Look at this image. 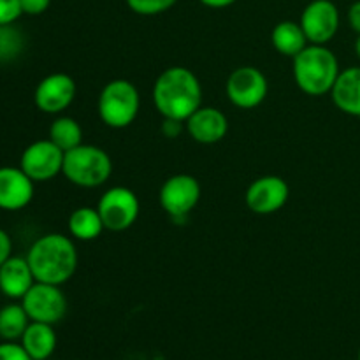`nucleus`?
I'll return each instance as SVG.
<instances>
[{
    "instance_id": "2eb2a0df",
    "label": "nucleus",
    "mask_w": 360,
    "mask_h": 360,
    "mask_svg": "<svg viewBox=\"0 0 360 360\" xmlns=\"http://www.w3.org/2000/svg\"><path fill=\"white\" fill-rule=\"evenodd\" d=\"M185 123L190 137L200 144L220 143L227 136L229 130L227 116L217 108H202L200 105Z\"/></svg>"
},
{
    "instance_id": "2f4dec72",
    "label": "nucleus",
    "mask_w": 360,
    "mask_h": 360,
    "mask_svg": "<svg viewBox=\"0 0 360 360\" xmlns=\"http://www.w3.org/2000/svg\"><path fill=\"white\" fill-rule=\"evenodd\" d=\"M355 53H357V56H359V60H360V35H359L357 42H355Z\"/></svg>"
},
{
    "instance_id": "f257e3e1",
    "label": "nucleus",
    "mask_w": 360,
    "mask_h": 360,
    "mask_svg": "<svg viewBox=\"0 0 360 360\" xmlns=\"http://www.w3.org/2000/svg\"><path fill=\"white\" fill-rule=\"evenodd\" d=\"M153 102L164 118L186 122L202 104V86L186 67H169L157 77Z\"/></svg>"
},
{
    "instance_id": "f03ea898",
    "label": "nucleus",
    "mask_w": 360,
    "mask_h": 360,
    "mask_svg": "<svg viewBox=\"0 0 360 360\" xmlns=\"http://www.w3.org/2000/svg\"><path fill=\"white\" fill-rule=\"evenodd\" d=\"M35 281L63 285L77 269V250L72 239L63 234L41 236L27 255Z\"/></svg>"
},
{
    "instance_id": "f3484780",
    "label": "nucleus",
    "mask_w": 360,
    "mask_h": 360,
    "mask_svg": "<svg viewBox=\"0 0 360 360\" xmlns=\"http://www.w3.org/2000/svg\"><path fill=\"white\" fill-rule=\"evenodd\" d=\"M330 97L340 111L360 118V67L341 70L330 90Z\"/></svg>"
},
{
    "instance_id": "f8f14e48",
    "label": "nucleus",
    "mask_w": 360,
    "mask_h": 360,
    "mask_svg": "<svg viewBox=\"0 0 360 360\" xmlns=\"http://www.w3.org/2000/svg\"><path fill=\"white\" fill-rule=\"evenodd\" d=\"M290 188L280 176H262L257 178L246 190V206L257 214H273L287 204Z\"/></svg>"
},
{
    "instance_id": "c85d7f7f",
    "label": "nucleus",
    "mask_w": 360,
    "mask_h": 360,
    "mask_svg": "<svg viewBox=\"0 0 360 360\" xmlns=\"http://www.w3.org/2000/svg\"><path fill=\"white\" fill-rule=\"evenodd\" d=\"M181 123L183 122H178V120L164 118V123H162V134H164L165 137H169V139H174V137H178L179 134H181Z\"/></svg>"
},
{
    "instance_id": "a878e982",
    "label": "nucleus",
    "mask_w": 360,
    "mask_h": 360,
    "mask_svg": "<svg viewBox=\"0 0 360 360\" xmlns=\"http://www.w3.org/2000/svg\"><path fill=\"white\" fill-rule=\"evenodd\" d=\"M0 360H32V357L25 352L21 343H16V341H2L0 343Z\"/></svg>"
},
{
    "instance_id": "39448f33",
    "label": "nucleus",
    "mask_w": 360,
    "mask_h": 360,
    "mask_svg": "<svg viewBox=\"0 0 360 360\" xmlns=\"http://www.w3.org/2000/svg\"><path fill=\"white\" fill-rule=\"evenodd\" d=\"M139 91L127 79L111 81L98 95V116L111 129L129 127L139 115Z\"/></svg>"
},
{
    "instance_id": "ddd939ff",
    "label": "nucleus",
    "mask_w": 360,
    "mask_h": 360,
    "mask_svg": "<svg viewBox=\"0 0 360 360\" xmlns=\"http://www.w3.org/2000/svg\"><path fill=\"white\" fill-rule=\"evenodd\" d=\"M76 98V81L63 72L46 76L37 84L34 94L35 105L39 111L48 115H60L65 111Z\"/></svg>"
},
{
    "instance_id": "b1692460",
    "label": "nucleus",
    "mask_w": 360,
    "mask_h": 360,
    "mask_svg": "<svg viewBox=\"0 0 360 360\" xmlns=\"http://www.w3.org/2000/svg\"><path fill=\"white\" fill-rule=\"evenodd\" d=\"M178 0H127V6L141 16H155L171 9Z\"/></svg>"
},
{
    "instance_id": "4468645a",
    "label": "nucleus",
    "mask_w": 360,
    "mask_h": 360,
    "mask_svg": "<svg viewBox=\"0 0 360 360\" xmlns=\"http://www.w3.org/2000/svg\"><path fill=\"white\" fill-rule=\"evenodd\" d=\"M34 199V181L21 167H0V210L20 211Z\"/></svg>"
},
{
    "instance_id": "9b49d317",
    "label": "nucleus",
    "mask_w": 360,
    "mask_h": 360,
    "mask_svg": "<svg viewBox=\"0 0 360 360\" xmlns=\"http://www.w3.org/2000/svg\"><path fill=\"white\" fill-rule=\"evenodd\" d=\"M299 23L309 44H327L340 28V11L333 0H313L304 7Z\"/></svg>"
},
{
    "instance_id": "423d86ee",
    "label": "nucleus",
    "mask_w": 360,
    "mask_h": 360,
    "mask_svg": "<svg viewBox=\"0 0 360 360\" xmlns=\"http://www.w3.org/2000/svg\"><path fill=\"white\" fill-rule=\"evenodd\" d=\"M139 199L125 186H112L98 200L97 211L108 231L122 232L136 224L139 217Z\"/></svg>"
},
{
    "instance_id": "20e7f679",
    "label": "nucleus",
    "mask_w": 360,
    "mask_h": 360,
    "mask_svg": "<svg viewBox=\"0 0 360 360\" xmlns=\"http://www.w3.org/2000/svg\"><path fill=\"white\" fill-rule=\"evenodd\" d=\"M111 157L102 148L94 144H79L65 151L62 174L74 185L95 188L104 185L111 178Z\"/></svg>"
},
{
    "instance_id": "cd10ccee",
    "label": "nucleus",
    "mask_w": 360,
    "mask_h": 360,
    "mask_svg": "<svg viewBox=\"0 0 360 360\" xmlns=\"http://www.w3.org/2000/svg\"><path fill=\"white\" fill-rule=\"evenodd\" d=\"M13 257V241L4 229H0V266Z\"/></svg>"
},
{
    "instance_id": "a211bd4d",
    "label": "nucleus",
    "mask_w": 360,
    "mask_h": 360,
    "mask_svg": "<svg viewBox=\"0 0 360 360\" xmlns=\"http://www.w3.org/2000/svg\"><path fill=\"white\" fill-rule=\"evenodd\" d=\"M20 343L32 360H48L56 350V333L49 323L30 322Z\"/></svg>"
},
{
    "instance_id": "c756f323",
    "label": "nucleus",
    "mask_w": 360,
    "mask_h": 360,
    "mask_svg": "<svg viewBox=\"0 0 360 360\" xmlns=\"http://www.w3.org/2000/svg\"><path fill=\"white\" fill-rule=\"evenodd\" d=\"M348 23H350L352 30L360 35V0L352 4L348 9Z\"/></svg>"
},
{
    "instance_id": "4be33fe9",
    "label": "nucleus",
    "mask_w": 360,
    "mask_h": 360,
    "mask_svg": "<svg viewBox=\"0 0 360 360\" xmlns=\"http://www.w3.org/2000/svg\"><path fill=\"white\" fill-rule=\"evenodd\" d=\"M49 139L63 151L83 144V129L70 116H60L49 127Z\"/></svg>"
},
{
    "instance_id": "6e6552de",
    "label": "nucleus",
    "mask_w": 360,
    "mask_h": 360,
    "mask_svg": "<svg viewBox=\"0 0 360 360\" xmlns=\"http://www.w3.org/2000/svg\"><path fill=\"white\" fill-rule=\"evenodd\" d=\"M160 206L176 224L186 220L200 199V185L193 176H171L160 188Z\"/></svg>"
},
{
    "instance_id": "7c9ffc66",
    "label": "nucleus",
    "mask_w": 360,
    "mask_h": 360,
    "mask_svg": "<svg viewBox=\"0 0 360 360\" xmlns=\"http://www.w3.org/2000/svg\"><path fill=\"white\" fill-rule=\"evenodd\" d=\"M200 4H204L206 7H213V9H221V7L232 6L238 0H199Z\"/></svg>"
},
{
    "instance_id": "473e14b6",
    "label": "nucleus",
    "mask_w": 360,
    "mask_h": 360,
    "mask_svg": "<svg viewBox=\"0 0 360 360\" xmlns=\"http://www.w3.org/2000/svg\"><path fill=\"white\" fill-rule=\"evenodd\" d=\"M357 360H360V348H359V355H357Z\"/></svg>"
},
{
    "instance_id": "6ab92c4d",
    "label": "nucleus",
    "mask_w": 360,
    "mask_h": 360,
    "mask_svg": "<svg viewBox=\"0 0 360 360\" xmlns=\"http://www.w3.org/2000/svg\"><path fill=\"white\" fill-rule=\"evenodd\" d=\"M271 41H273L274 49H276L278 53H281V55L285 56H290V58L297 56L299 53L309 44L301 23H295V21L290 20L280 21V23L273 28Z\"/></svg>"
},
{
    "instance_id": "bb28decb",
    "label": "nucleus",
    "mask_w": 360,
    "mask_h": 360,
    "mask_svg": "<svg viewBox=\"0 0 360 360\" xmlns=\"http://www.w3.org/2000/svg\"><path fill=\"white\" fill-rule=\"evenodd\" d=\"M20 4H21V11H23V14L39 16V14L48 11L51 0H20Z\"/></svg>"
},
{
    "instance_id": "dca6fc26",
    "label": "nucleus",
    "mask_w": 360,
    "mask_h": 360,
    "mask_svg": "<svg viewBox=\"0 0 360 360\" xmlns=\"http://www.w3.org/2000/svg\"><path fill=\"white\" fill-rule=\"evenodd\" d=\"M35 283L34 273L27 259L11 257L0 266V292L11 299H23Z\"/></svg>"
},
{
    "instance_id": "5701e85b",
    "label": "nucleus",
    "mask_w": 360,
    "mask_h": 360,
    "mask_svg": "<svg viewBox=\"0 0 360 360\" xmlns=\"http://www.w3.org/2000/svg\"><path fill=\"white\" fill-rule=\"evenodd\" d=\"M23 35L13 25H0V62H11L23 49Z\"/></svg>"
},
{
    "instance_id": "393cba45",
    "label": "nucleus",
    "mask_w": 360,
    "mask_h": 360,
    "mask_svg": "<svg viewBox=\"0 0 360 360\" xmlns=\"http://www.w3.org/2000/svg\"><path fill=\"white\" fill-rule=\"evenodd\" d=\"M21 14L20 0H0V25H13Z\"/></svg>"
},
{
    "instance_id": "412c9836",
    "label": "nucleus",
    "mask_w": 360,
    "mask_h": 360,
    "mask_svg": "<svg viewBox=\"0 0 360 360\" xmlns=\"http://www.w3.org/2000/svg\"><path fill=\"white\" fill-rule=\"evenodd\" d=\"M30 322L23 304L4 306L0 309V340L20 341Z\"/></svg>"
},
{
    "instance_id": "aec40b11",
    "label": "nucleus",
    "mask_w": 360,
    "mask_h": 360,
    "mask_svg": "<svg viewBox=\"0 0 360 360\" xmlns=\"http://www.w3.org/2000/svg\"><path fill=\"white\" fill-rule=\"evenodd\" d=\"M104 224L97 207H77L69 217V231L79 241H94L104 231Z\"/></svg>"
},
{
    "instance_id": "1a4fd4ad",
    "label": "nucleus",
    "mask_w": 360,
    "mask_h": 360,
    "mask_svg": "<svg viewBox=\"0 0 360 360\" xmlns=\"http://www.w3.org/2000/svg\"><path fill=\"white\" fill-rule=\"evenodd\" d=\"M65 151L60 150L51 139L35 141L25 148L20 158V167L34 183L49 181L63 169Z\"/></svg>"
},
{
    "instance_id": "7ed1b4c3",
    "label": "nucleus",
    "mask_w": 360,
    "mask_h": 360,
    "mask_svg": "<svg viewBox=\"0 0 360 360\" xmlns=\"http://www.w3.org/2000/svg\"><path fill=\"white\" fill-rule=\"evenodd\" d=\"M338 56L326 44H308L294 56V79L311 97L330 94L340 76Z\"/></svg>"
},
{
    "instance_id": "9d476101",
    "label": "nucleus",
    "mask_w": 360,
    "mask_h": 360,
    "mask_svg": "<svg viewBox=\"0 0 360 360\" xmlns=\"http://www.w3.org/2000/svg\"><path fill=\"white\" fill-rule=\"evenodd\" d=\"M267 90L269 84L266 76L257 67H238L227 79V97L236 108H257L266 101Z\"/></svg>"
},
{
    "instance_id": "0eeeda50",
    "label": "nucleus",
    "mask_w": 360,
    "mask_h": 360,
    "mask_svg": "<svg viewBox=\"0 0 360 360\" xmlns=\"http://www.w3.org/2000/svg\"><path fill=\"white\" fill-rule=\"evenodd\" d=\"M25 311L32 322H42L55 326L65 316L67 299L60 290V285L35 281L30 290L21 299Z\"/></svg>"
}]
</instances>
